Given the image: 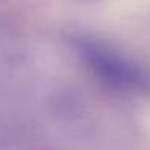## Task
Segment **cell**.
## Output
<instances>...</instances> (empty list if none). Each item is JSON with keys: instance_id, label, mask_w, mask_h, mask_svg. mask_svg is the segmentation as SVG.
<instances>
[{"instance_id": "obj_1", "label": "cell", "mask_w": 150, "mask_h": 150, "mask_svg": "<svg viewBox=\"0 0 150 150\" xmlns=\"http://www.w3.org/2000/svg\"><path fill=\"white\" fill-rule=\"evenodd\" d=\"M68 42L79 62L107 89L121 95H150V69L116 44L87 31H73Z\"/></svg>"}]
</instances>
